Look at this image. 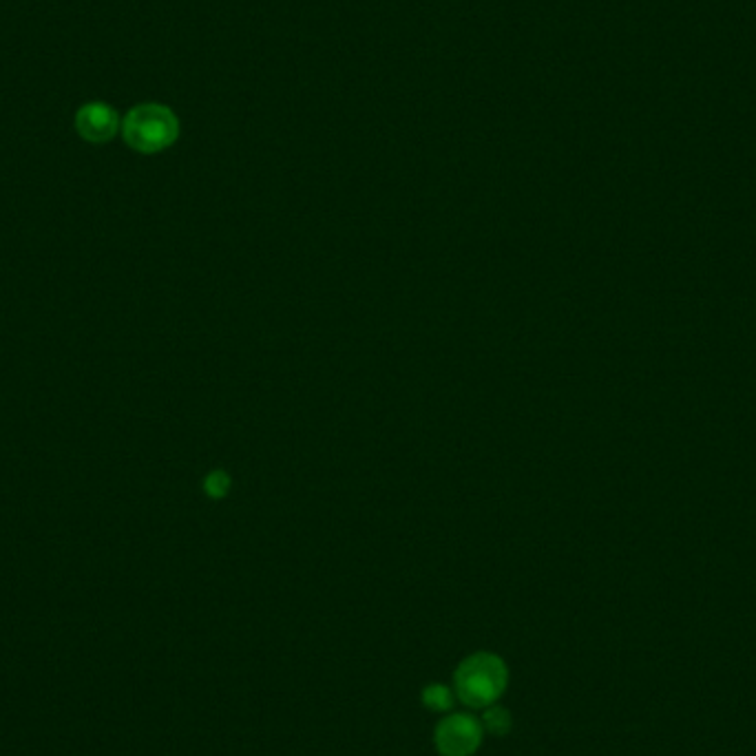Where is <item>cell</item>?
I'll return each instance as SVG.
<instances>
[{
    "label": "cell",
    "instance_id": "6da1fadb",
    "mask_svg": "<svg viewBox=\"0 0 756 756\" xmlns=\"http://www.w3.org/2000/svg\"><path fill=\"white\" fill-rule=\"evenodd\" d=\"M122 135L133 151L146 155L160 153L175 144L180 135V122L164 104H140L126 113Z\"/></svg>",
    "mask_w": 756,
    "mask_h": 756
},
{
    "label": "cell",
    "instance_id": "7a4b0ae2",
    "mask_svg": "<svg viewBox=\"0 0 756 756\" xmlns=\"http://www.w3.org/2000/svg\"><path fill=\"white\" fill-rule=\"evenodd\" d=\"M507 686V666L491 653L467 657L456 670V692L471 708H489Z\"/></svg>",
    "mask_w": 756,
    "mask_h": 756
},
{
    "label": "cell",
    "instance_id": "3957f363",
    "mask_svg": "<svg viewBox=\"0 0 756 756\" xmlns=\"http://www.w3.org/2000/svg\"><path fill=\"white\" fill-rule=\"evenodd\" d=\"M482 728L469 714H454L436 728V748L443 756H471L480 745Z\"/></svg>",
    "mask_w": 756,
    "mask_h": 756
},
{
    "label": "cell",
    "instance_id": "277c9868",
    "mask_svg": "<svg viewBox=\"0 0 756 756\" xmlns=\"http://www.w3.org/2000/svg\"><path fill=\"white\" fill-rule=\"evenodd\" d=\"M76 129L82 140L102 144L115 138V133L120 129V118L109 104L89 102L76 115Z\"/></svg>",
    "mask_w": 756,
    "mask_h": 756
},
{
    "label": "cell",
    "instance_id": "5b68a950",
    "mask_svg": "<svg viewBox=\"0 0 756 756\" xmlns=\"http://www.w3.org/2000/svg\"><path fill=\"white\" fill-rule=\"evenodd\" d=\"M482 723H485V728L493 734H504L509 728H511V717L509 712L500 708V706H489L485 708V717H482Z\"/></svg>",
    "mask_w": 756,
    "mask_h": 756
},
{
    "label": "cell",
    "instance_id": "8992f818",
    "mask_svg": "<svg viewBox=\"0 0 756 756\" xmlns=\"http://www.w3.org/2000/svg\"><path fill=\"white\" fill-rule=\"evenodd\" d=\"M204 489H206V493H208L210 498H215V500L224 498L226 493H228V489H230V478H228L226 471H222V469L210 471L208 478L204 480Z\"/></svg>",
    "mask_w": 756,
    "mask_h": 756
},
{
    "label": "cell",
    "instance_id": "52a82bcc",
    "mask_svg": "<svg viewBox=\"0 0 756 756\" xmlns=\"http://www.w3.org/2000/svg\"><path fill=\"white\" fill-rule=\"evenodd\" d=\"M423 701L427 708H434V710H447L451 706V695L449 690L445 686H429L425 688L423 692Z\"/></svg>",
    "mask_w": 756,
    "mask_h": 756
}]
</instances>
